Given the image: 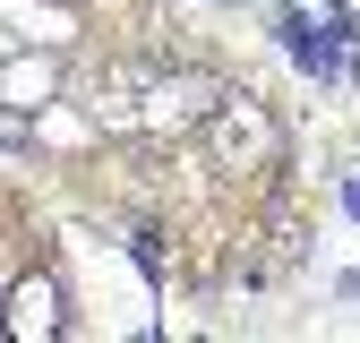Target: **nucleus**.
Listing matches in <instances>:
<instances>
[{"instance_id": "nucleus-1", "label": "nucleus", "mask_w": 360, "mask_h": 343, "mask_svg": "<svg viewBox=\"0 0 360 343\" xmlns=\"http://www.w3.org/2000/svg\"><path fill=\"white\" fill-rule=\"evenodd\" d=\"M283 34H292V52H300V69H335V43H326L318 26H300V18H292Z\"/></svg>"}]
</instances>
